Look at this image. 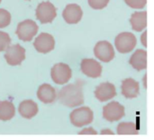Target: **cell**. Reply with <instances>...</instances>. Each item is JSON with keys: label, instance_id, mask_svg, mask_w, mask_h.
<instances>
[{"label": "cell", "instance_id": "83f0119b", "mask_svg": "<svg viewBox=\"0 0 154 140\" xmlns=\"http://www.w3.org/2000/svg\"><path fill=\"white\" fill-rule=\"evenodd\" d=\"M1 1H2V0H0V3H1Z\"/></svg>", "mask_w": 154, "mask_h": 140}, {"label": "cell", "instance_id": "7402d4cb", "mask_svg": "<svg viewBox=\"0 0 154 140\" xmlns=\"http://www.w3.org/2000/svg\"><path fill=\"white\" fill-rule=\"evenodd\" d=\"M10 36L6 32L0 31V51L5 50V49L10 45Z\"/></svg>", "mask_w": 154, "mask_h": 140}, {"label": "cell", "instance_id": "7a4b0ae2", "mask_svg": "<svg viewBox=\"0 0 154 140\" xmlns=\"http://www.w3.org/2000/svg\"><path fill=\"white\" fill-rule=\"evenodd\" d=\"M93 112L88 107H80L74 110L69 116L71 123L78 128L86 126L93 121Z\"/></svg>", "mask_w": 154, "mask_h": 140}, {"label": "cell", "instance_id": "277c9868", "mask_svg": "<svg viewBox=\"0 0 154 140\" xmlns=\"http://www.w3.org/2000/svg\"><path fill=\"white\" fill-rule=\"evenodd\" d=\"M136 38L131 32H122L116 38L115 44L116 49L120 53H128L136 46Z\"/></svg>", "mask_w": 154, "mask_h": 140}, {"label": "cell", "instance_id": "4316f807", "mask_svg": "<svg viewBox=\"0 0 154 140\" xmlns=\"http://www.w3.org/2000/svg\"><path fill=\"white\" fill-rule=\"evenodd\" d=\"M101 134H102V135H103V134H112V135H114V132L111 131V130H102V131H101Z\"/></svg>", "mask_w": 154, "mask_h": 140}, {"label": "cell", "instance_id": "603a6c76", "mask_svg": "<svg viewBox=\"0 0 154 140\" xmlns=\"http://www.w3.org/2000/svg\"><path fill=\"white\" fill-rule=\"evenodd\" d=\"M109 3V0H88V4L93 9H103Z\"/></svg>", "mask_w": 154, "mask_h": 140}, {"label": "cell", "instance_id": "e0dca14e", "mask_svg": "<svg viewBox=\"0 0 154 140\" xmlns=\"http://www.w3.org/2000/svg\"><path fill=\"white\" fill-rule=\"evenodd\" d=\"M19 113L24 119H32L38 113V105L32 100H25L19 105Z\"/></svg>", "mask_w": 154, "mask_h": 140}, {"label": "cell", "instance_id": "d6986e66", "mask_svg": "<svg viewBox=\"0 0 154 140\" xmlns=\"http://www.w3.org/2000/svg\"><path fill=\"white\" fill-rule=\"evenodd\" d=\"M15 114V108L9 101L0 102V121H10Z\"/></svg>", "mask_w": 154, "mask_h": 140}, {"label": "cell", "instance_id": "ffe728a7", "mask_svg": "<svg viewBox=\"0 0 154 140\" xmlns=\"http://www.w3.org/2000/svg\"><path fill=\"white\" fill-rule=\"evenodd\" d=\"M118 135H137L138 129L135 123L133 122H122L117 126Z\"/></svg>", "mask_w": 154, "mask_h": 140}, {"label": "cell", "instance_id": "7c38bea8", "mask_svg": "<svg viewBox=\"0 0 154 140\" xmlns=\"http://www.w3.org/2000/svg\"><path fill=\"white\" fill-rule=\"evenodd\" d=\"M62 16L68 23L74 24V23H78L81 20L83 16V12L79 4H69L63 10Z\"/></svg>", "mask_w": 154, "mask_h": 140}, {"label": "cell", "instance_id": "9a60e30c", "mask_svg": "<svg viewBox=\"0 0 154 140\" xmlns=\"http://www.w3.org/2000/svg\"><path fill=\"white\" fill-rule=\"evenodd\" d=\"M130 65L136 70L141 71L147 67V51L137 49L130 58Z\"/></svg>", "mask_w": 154, "mask_h": 140}, {"label": "cell", "instance_id": "5b68a950", "mask_svg": "<svg viewBox=\"0 0 154 140\" xmlns=\"http://www.w3.org/2000/svg\"><path fill=\"white\" fill-rule=\"evenodd\" d=\"M71 69L64 63H59L53 66L51 68V76L52 81L57 85H65L71 78Z\"/></svg>", "mask_w": 154, "mask_h": 140}, {"label": "cell", "instance_id": "8fae6325", "mask_svg": "<svg viewBox=\"0 0 154 140\" xmlns=\"http://www.w3.org/2000/svg\"><path fill=\"white\" fill-rule=\"evenodd\" d=\"M80 68L83 74L91 78L99 77L102 74V66L93 58H84L81 61Z\"/></svg>", "mask_w": 154, "mask_h": 140}, {"label": "cell", "instance_id": "d4e9b609", "mask_svg": "<svg viewBox=\"0 0 154 140\" xmlns=\"http://www.w3.org/2000/svg\"><path fill=\"white\" fill-rule=\"evenodd\" d=\"M97 132L96 130H94L92 128H89V129H85L84 130L80 131L79 134H93V135H96Z\"/></svg>", "mask_w": 154, "mask_h": 140}, {"label": "cell", "instance_id": "cb8c5ba5", "mask_svg": "<svg viewBox=\"0 0 154 140\" xmlns=\"http://www.w3.org/2000/svg\"><path fill=\"white\" fill-rule=\"evenodd\" d=\"M126 4L132 8L135 9H140L143 8L146 5L147 0H125Z\"/></svg>", "mask_w": 154, "mask_h": 140}, {"label": "cell", "instance_id": "52a82bcc", "mask_svg": "<svg viewBox=\"0 0 154 140\" xmlns=\"http://www.w3.org/2000/svg\"><path fill=\"white\" fill-rule=\"evenodd\" d=\"M5 58L10 66L20 65L25 58V49L20 44H14L5 49Z\"/></svg>", "mask_w": 154, "mask_h": 140}, {"label": "cell", "instance_id": "4fadbf2b", "mask_svg": "<svg viewBox=\"0 0 154 140\" xmlns=\"http://www.w3.org/2000/svg\"><path fill=\"white\" fill-rule=\"evenodd\" d=\"M116 95V90L115 85L108 82L99 85L95 91V96L100 102H106L111 100Z\"/></svg>", "mask_w": 154, "mask_h": 140}, {"label": "cell", "instance_id": "9c48e42d", "mask_svg": "<svg viewBox=\"0 0 154 140\" xmlns=\"http://www.w3.org/2000/svg\"><path fill=\"white\" fill-rule=\"evenodd\" d=\"M95 56L103 62H110L115 57V50L112 44L106 40L99 41L94 48Z\"/></svg>", "mask_w": 154, "mask_h": 140}, {"label": "cell", "instance_id": "ba28073f", "mask_svg": "<svg viewBox=\"0 0 154 140\" xmlns=\"http://www.w3.org/2000/svg\"><path fill=\"white\" fill-rule=\"evenodd\" d=\"M125 114V107L117 102H111L103 109V117L109 122L121 120Z\"/></svg>", "mask_w": 154, "mask_h": 140}, {"label": "cell", "instance_id": "ac0fdd59", "mask_svg": "<svg viewBox=\"0 0 154 140\" xmlns=\"http://www.w3.org/2000/svg\"><path fill=\"white\" fill-rule=\"evenodd\" d=\"M131 25L135 31H141L147 26V12H135L130 19Z\"/></svg>", "mask_w": 154, "mask_h": 140}, {"label": "cell", "instance_id": "44dd1931", "mask_svg": "<svg viewBox=\"0 0 154 140\" xmlns=\"http://www.w3.org/2000/svg\"><path fill=\"white\" fill-rule=\"evenodd\" d=\"M11 22V14L5 9H0V28L7 27Z\"/></svg>", "mask_w": 154, "mask_h": 140}, {"label": "cell", "instance_id": "30bf717a", "mask_svg": "<svg viewBox=\"0 0 154 140\" xmlns=\"http://www.w3.org/2000/svg\"><path fill=\"white\" fill-rule=\"evenodd\" d=\"M33 46L38 52L45 54L51 51L54 49L55 40L52 35L42 32L34 40Z\"/></svg>", "mask_w": 154, "mask_h": 140}, {"label": "cell", "instance_id": "2e32d148", "mask_svg": "<svg viewBox=\"0 0 154 140\" xmlns=\"http://www.w3.org/2000/svg\"><path fill=\"white\" fill-rule=\"evenodd\" d=\"M37 97L43 103H51L56 100V90L51 85L43 84L37 91Z\"/></svg>", "mask_w": 154, "mask_h": 140}, {"label": "cell", "instance_id": "484cf974", "mask_svg": "<svg viewBox=\"0 0 154 140\" xmlns=\"http://www.w3.org/2000/svg\"><path fill=\"white\" fill-rule=\"evenodd\" d=\"M146 35H147V31H144L143 32V36H142V40H143V44L146 47L147 46V43H146V40H145V37H146Z\"/></svg>", "mask_w": 154, "mask_h": 140}, {"label": "cell", "instance_id": "6da1fadb", "mask_svg": "<svg viewBox=\"0 0 154 140\" xmlns=\"http://www.w3.org/2000/svg\"><path fill=\"white\" fill-rule=\"evenodd\" d=\"M83 81L78 80L75 84H69L61 88L58 94L60 103L67 107L74 108L84 103V96L82 92Z\"/></svg>", "mask_w": 154, "mask_h": 140}, {"label": "cell", "instance_id": "3957f363", "mask_svg": "<svg viewBox=\"0 0 154 140\" xmlns=\"http://www.w3.org/2000/svg\"><path fill=\"white\" fill-rule=\"evenodd\" d=\"M38 32V25L32 20H25L18 23L16 35L23 41H31Z\"/></svg>", "mask_w": 154, "mask_h": 140}, {"label": "cell", "instance_id": "5bb4252c", "mask_svg": "<svg viewBox=\"0 0 154 140\" xmlns=\"http://www.w3.org/2000/svg\"><path fill=\"white\" fill-rule=\"evenodd\" d=\"M122 94L127 99L135 98L140 94V85L133 78H126L122 82Z\"/></svg>", "mask_w": 154, "mask_h": 140}, {"label": "cell", "instance_id": "8992f818", "mask_svg": "<svg viewBox=\"0 0 154 140\" xmlns=\"http://www.w3.org/2000/svg\"><path fill=\"white\" fill-rule=\"evenodd\" d=\"M57 15L56 7L49 1L42 2L36 8V18L42 23L51 22Z\"/></svg>", "mask_w": 154, "mask_h": 140}]
</instances>
